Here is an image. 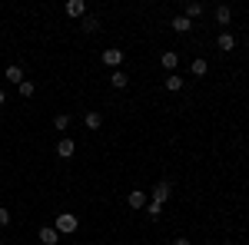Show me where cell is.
<instances>
[{"label": "cell", "mask_w": 249, "mask_h": 245, "mask_svg": "<svg viewBox=\"0 0 249 245\" xmlns=\"http://www.w3.org/2000/svg\"><path fill=\"white\" fill-rule=\"evenodd\" d=\"M230 20H232V7H226V3H219V7H216V23H223V27H226Z\"/></svg>", "instance_id": "cell-10"}, {"label": "cell", "mask_w": 249, "mask_h": 245, "mask_svg": "<svg viewBox=\"0 0 249 245\" xmlns=\"http://www.w3.org/2000/svg\"><path fill=\"white\" fill-rule=\"evenodd\" d=\"M110 83H113L116 90H123V86H126V83H130V76L123 73V70H116V73H113V76H110Z\"/></svg>", "instance_id": "cell-15"}, {"label": "cell", "mask_w": 249, "mask_h": 245, "mask_svg": "<svg viewBox=\"0 0 249 245\" xmlns=\"http://www.w3.org/2000/svg\"><path fill=\"white\" fill-rule=\"evenodd\" d=\"M80 27H83L87 33H96V30H100V20H96V17H83V23H80Z\"/></svg>", "instance_id": "cell-19"}, {"label": "cell", "mask_w": 249, "mask_h": 245, "mask_svg": "<svg viewBox=\"0 0 249 245\" xmlns=\"http://www.w3.org/2000/svg\"><path fill=\"white\" fill-rule=\"evenodd\" d=\"M73 152H77V143H73L70 136H63V139L57 143V156H60V159H70Z\"/></svg>", "instance_id": "cell-2"}, {"label": "cell", "mask_w": 249, "mask_h": 245, "mask_svg": "<svg viewBox=\"0 0 249 245\" xmlns=\"http://www.w3.org/2000/svg\"><path fill=\"white\" fill-rule=\"evenodd\" d=\"M3 76H7L10 83H17V86L23 83V70H20V66H7V73H3Z\"/></svg>", "instance_id": "cell-13"}, {"label": "cell", "mask_w": 249, "mask_h": 245, "mask_svg": "<svg viewBox=\"0 0 249 245\" xmlns=\"http://www.w3.org/2000/svg\"><path fill=\"white\" fill-rule=\"evenodd\" d=\"M199 14H203V3H186V14H183V17L193 20V17H199Z\"/></svg>", "instance_id": "cell-20"}, {"label": "cell", "mask_w": 249, "mask_h": 245, "mask_svg": "<svg viewBox=\"0 0 249 245\" xmlns=\"http://www.w3.org/2000/svg\"><path fill=\"white\" fill-rule=\"evenodd\" d=\"M67 14H70V17H83V14H87V3H83V0H67Z\"/></svg>", "instance_id": "cell-8"}, {"label": "cell", "mask_w": 249, "mask_h": 245, "mask_svg": "<svg viewBox=\"0 0 249 245\" xmlns=\"http://www.w3.org/2000/svg\"><path fill=\"white\" fill-rule=\"evenodd\" d=\"M166 90H173V93H176V90H183V76L170 73V76H166Z\"/></svg>", "instance_id": "cell-16"}, {"label": "cell", "mask_w": 249, "mask_h": 245, "mask_svg": "<svg viewBox=\"0 0 249 245\" xmlns=\"http://www.w3.org/2000/svg\"><path fill=\"white\" fill-rule=\"evenodd\" d=\"M170 192H173L170 182H160V186H153V202H160V206H163V202L170 199Z\"/></svg>", "instance_id": "cell-6"}, {"label": "cell", "mask_w": 249, "mask_h": 245, "mask_svg": "<svg viewBox=\"0 0 249 245\" xmlns=\"http://www.w3.org/2000/svg\"><path fill=\"white\" fill-rule=\"evenodd\" d=\"M173 245H193V242H190V239H176Z\"/></svg>", "instance_id": "cell-23"}, {"label": "cell", "mask_w": 249, "mask_h": 245, "mask_svg": "<svg viewBox=\"0 0 249 245\" xmlns=\"http://www.w3.org/2000/svg\"><path fill=\"white\" fill-rule=\"evenodd\" d=\"M176 33H190L193 30V20H186V17H173V23H170Z\"/></svg>", "instance_id": "cell-9"}, {"label": "cell", "mask_w": 249, "mask_h": 245, "mask_svg": "<svg viewBox=\"0 0 249 245\" xmlns=\"http://www.w3.org/2000/svg\"><path fill=\"white\" fill-rule=\"evenodd\" d=\"M77 226H80V222H77V215H73V212H60V215H57V226H53V229H57V232H77Z\"/></svg>", "instance_id": "cell-1"}, {"label": "cell", "mask_w": 249, "mask_h": 245, "mask_svg": "<svg viewBox=\"0 0 249 245\" xmlns=\"http://www.w3.org/2000/svg\"><path fill=\"white\" fill-rule=\"evenodd\" d=\"M37 239H40V245H57L60 242V232H57V229H50V226H43L37 232Z\"/></svg>", "instance_id": "cell-3"}, {"label": "cell", "mask_w": 249, "mask_h": 245, "mask_svg": "<svg viewBox=\"0 0 249 245\" xmlns=\"http://www.w3.org/2000/svg\"><path fill=\"white\" fill-rule=\"evenodd\" d=\"M216 47H219L223 53H232V50H236V37H232V33H219V37H216Z\"/></svg>", "instance_id": "cell-4"}, {"label": "cell", "mask_w": 249, "mask_h": 245, "mask_svg": "<svg viewBox=\"0 0 249 245\" xmlns=\"http://www.w3.org/2000/svg\"><path fill=\"white\" fill-rule=\"evenodd\" d=\"M53 126H57V130L63 132L67 126H70V116H67V113H57V116H53Z\"/></svg>", "instance_id": "cell-21"}, {"label": "cell", "mask_w": 249, "mask_h": 245, "mask_svg": "<svg viewBox=\"0 0 249 245\" xmlns=\"http://www.w3.org/2000/svg\"><path fill=\"white\" fill-rule=\"evenodd\" d=\"M83 123H87V130H100V126H103V116L93 110V113H87V119H83Z\"/></svg>", "instance_id": "cell-12"}, {"label": "cell", "mask_w": 249, "mask_h": 245, "mask_svg": "<svg viewBox=\"0 0 249 245\" xmlns=\"http://www.w3.org/2000/svg\"><path fill=\"white\" fill-rule=\"evenodd\" d=\"M3 226H10V212L0 206V229H3Z\"/></svg>", "instance_id": "cell-22"}, {"label": "cell", "mask_w": 249, "mask_h": 245, "mask_svg": "<svg viewBox=\"0 0 249 245\" xmlns=\"http://www.w3.org/2000/svg\"><path fill=\"white\" fill-rule=\"evenodd\" d=\"M3 103H7V93H3V90H0V106H3Z\"/></svg>", "instance_id": "cell-24"}, {"label": "cell", "mask_w": 249, "mask_h": 245, "mask_svg": "<svg viewBox=\"0 0 249 245\" xmlns=\"http://www.w3.org/2000/svg\"><path fill=\"white\" fill-rule=\"evenodd\" d=\"M160 63H163V70H170V73H173V70H176V63H179V57L170 50V53H163V57H160Z\"/></svg>", "instance_id": "cell-11"}, {"label": "cell", "mask_w": 249, "mask_h": 245, "mask_svg": "<svg viewBox=\"0 0 249 245\" xmlns=\"http://www.w3.org/2000/svg\"><path fill=\"white\" fill-rule=\"evenodd\" d=\"M17 93L23 96V99H30V96L37 93V86H34V83H30V80H23V83H20V86H17Z\"/></svg>", "instance_id": "cell-14"}, {"label": "cell", "mask_w": 249, "mask_h": 245, "mask_svg": "<svg viewBox=\"0 0 249 245\" xmlns=\"http://www.w3.org/2000/svg\"><path fill=\"white\" fill-rule=\"evenodd\" d=\"M206 70H210V63L199 57V60H193V76H206Z\"/></svg>", "instance_id": "cell-18"}, {"label": "cell", "mask_w": 249, "mask_h": 245, "mask_svg": "<svg viewBox=\"0 0 249 245\" xmlns=\"http://www.w3.org/2000/svg\"><path fill=\"white\" fill-rule=\"evenodd\" d=\"M103 63H107V66H120V63H123V50H116V47L103 50Z\"/></svg>", "instance_id": "cell-5"}, {"label": "cell", "mask_w": 249, "mask_h": 245, "mask_svg": "<svg viewBox=\"0 0 249 245\" xmlns=\"http://www.w3.org/2000/svg\"><path fill=\"white\" fill-rule=\"evenodd\" d=\"M126 202H130V209H146V196H143L140 189H133V192L126 196Z\"/></svg>", "instance_id": "cell-7"}, {"label": "cell", "mask_w": 249, "mask_h": 245, "mask_svg": "<svg viewBox=\"0 0 249 245\" xmlns=\"http://www.w3.org/2000/svg\"><path fill=\"white\" fill-rule=\"evenodd\" d=\"M160 215H163V206H160V202H150V206H146V219H150V222H156Z\"/></svg>", "instance_id": "cell-17"}]
</instances>
